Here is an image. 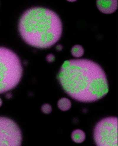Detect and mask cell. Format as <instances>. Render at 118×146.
<instances>
[{
	"label": "cell",
	"mask_w": 118,
	"mask_h": 146,
	"mask_svg": "<svg viewBox=\"0 0 118 146\" xmlns=\"http://www.w3.org/2000/svg\"><path fill=\"white\" fill-rule=\"evenodd\" d=\"M57 78L69 96L80 102H93L109 91L106 74L101 66L90 60H71L64 62Z\"/></svg>",
	"instance_id": "cell-1"
},
{
	"label": "cell",
	"mask_w": 118,
	"mask_h": 146,
	"mask_svg": "<svg viewBox=\"0 0 118 146\" xmlns=\"http://www.w3.org/2000/svg\"><path fill=\"white\" fill-rule=\"evenodd\" d=\"M19 31L23 40L33 47L50 48L60 40L63 25L54 11L42 7H34L22 15L19 23Z\"/></svg>",
	"instance_id": "cell-2"
},
{
	"label": "cell",
	"mask_w": 118,
	"mask_h": 146,
	"mask_svg": "<svg viewBox=\"0 0 118 146\" xmlns=\"http://www.w3.org/2000/svg\"><path fill=\"white\" fill-rule=\"evenodd\" d=\"M22 65L18 56L8 48L0 47V94L15 88L22 76Z\"/></svg>",
	"instance_id": "cell-3"
},
{
	"label": "cell",
	"mask_w": 118,
	"mask_h": 146,
	"mask_svg": "<svg viewBox=\"0 0 118 146\" xmlns=\"http://www.w3.org/2000/svg\"><path fill=\"white\" fill-rule=\"evenodd\" d=\"M93 137L97 146H117V118L110 117L98 122L94 128Z\"/></svg>",
	"instance_id": "cell-4"
},
{
	"label": "cell",
	"mask_w": 118,
	"mask_h": 146,
	"mask_svg": "<svg viewBox=\"0 0 118 146\" xmlns=\"http://www.w3.org/2000/svg\"><path fill=\"white\" fill-rule=\"evenodd\" d=\"M22 141L21 131L13 120L0 117V146H20Z\"/></svg>",
	"instance_id": "cell-5"
},
{
	"label": "cell",
	"mask_w": 118,
	"mask_h": 146,
	"mask_svg": "<svg viewBox=\"0 0 118 146\" xmlns=\"http://www.w3.org/2000/svg\"><path fill=\"white\" fill-rule=\"evenodd\" d=\"M96 5L98 9L102 13L111 14L114 13L117 9V1L98 0L96 1Z\"/></svg>",
	"instance_id": "cell-6"
},
{
	"label": "cell",
	"mask_w": 118,
	"mask_h": 146,
	"mask_svg": "<svg viewBox=\"0 0 118 146\" xmlns=\"http://www.w3.org/2000/svg\"><path fill=\"white\" fill-rule=\"evenodd\" d=\"M72 139L74 142L81 143L85 140L86 135L85 133L80 129H76L72 132L71 135Z\"/></svg>",
	"instance_id": "cell-7"
},
{
	"label": "cell",
	"mask_w": 118,
	"mask_h": 146,
	"mask_svg": "<svg viewBox=\"0 0 118 146\" xmlns=\"http://www.w3.org/2000/svg\"><path fill=\"white\" fill-rule=\"evenodd\" d=\"M71 106V101L66 98H61L58 101V108L63 111H66L70 110Z\"/></svg>",
	"instance_id": "cell-8"
},
{
	"label": "cell",
	"mask_w": 118,
	"mask_h": 146,
	"mask_svg": "<svg viewBox=\"0 0 118 146\" xmlns=\"http://www.w3.org/2000/svg\"><path fill=\"white\" fill-rule=\"evenodd\" d=\"M84 53V48L80 45H75L72 48L71 53L72 55L75 57H81L83 55Z\"/></svg>",
	"instance_id": "cell-9"
},
{
	"label": "cell",
	"mask_w": 118,
	"mask_h": 146,
	"mask_svg": "<svg viewBox=\"0 0 118 146\" xmlns=\"http://www.w3.org/2000/svg\"><path fill=\"white\" fill-rule=\"evenodd\" d=\"M42 110L45 113L48 114L50 113L52 111L51 106L48 104H44L42 108Z\"/></svg>",
	"instance_id": "cell-10"
},
{
	"label": "cell",
	"mask_w": 118,
	"mask_h": 146,
	"mask_svg": "<svg viewBox=\"0 0 118 146\" xmlns=\"http://www.w3.org/2000/svg\"><path fill=\"white\" fill-rule=\"evenodd\" d=\"M46 59L48 62L51 63L54 61L55 57L54 55L53 54H49L47 56Z\"/></svg>",
	"instance_id": "cell-11"
},
{
	"label": "cell",
	"mask_w": 118,
	"mask_h": 146,
	"mask_svg": "<svg viewBox=\"0 0 118 146\" xmlns=\"http://www.w3.org/2000/svg\"><path fill=\"white\" fill-rule=\"evenodd\" d=\"M56 48L57 50L61 51L63 49V47L62 45L58 44L56 46Z\"/></svg>",
	"instance_id": "cell-12"
},
{
	"label": "cell",
	"mask_w": 118,
	"mask_h": 146,
	"mask_svg": "<svg viewBox=\"0 0 118 146\" xmlns=\"http://www.w3.org/2000/svg\"><path fill=\"white\" fill-rule=\"evenodd\" d=\"M3 104V102L2 100L0 98V107Z\"/></svg>",
	"instance_id": "cell-13"
},
{
	"label": "cell",
	"mask_w": 118,
	"mask_h": 146,
	"mask_svg": "<svg viewBox=\"0 0 118 146\" xmlns=\"http://www.w3.org/2000/svg\"><path fill=\"white\" fill-rule=\"evenodd\" d=\"M67 1L70 2H76V1H75V0H69V1Z\"/></svg>",
	"instance_id": "cell-14"
}]
</instances>
